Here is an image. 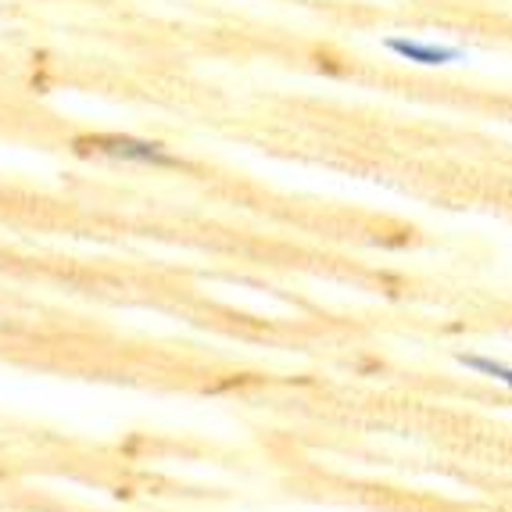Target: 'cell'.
Here are the masks:
<instances>
[{
	"mask_svg": "<svg viewBox=\"0 0 512 512\" xmlns=\"http://www.w3.org/2000/svg\"><path fill=\"white\" fill-rule=\"evenodd\" d=\"M384 47L391 54H398L402 61H412V65H452V61H462L466 51L462 47H444V43H423V40H409V36H387Z\"/></svg>",
	"mask_w": 512,
	"mask_h": 512,
	"instance_id": "cell-2",
	"label": "cell"
},
{
	"mask_svg": "<svg viewBox=\"0 0 512 512\" xmlns=\"http://www.w3.org/2000/svg\"><path fill=\"white\" fill-rule=\"evenodd\" d=\"M455 362H459L462 369H473V373L491 376V380H498V384H505L512 391V366H505V362L484 359V355H466V351H459V355H455Z\"/></svg>",
	"mask_w": 512,
	"mask_h": 512,
	"instance_id": "cell-3",
	"label": "cell"
},
{
	"mask_svg": "<svg viewBox=\"0 0 512 512\" xmlns=\"http://www.w3.org/2000/svg\"><path fill=\"white\" fill-rule=\"evenodd\" d=\"M79 158H111V162H133V165H158V169H176L180 158H172L158 140L119 137V133H94V137L72 140Z\"/></svg>",
	"mask_w": 512,
	"mask_h": 512,
	"instance_id": "cell-1",
	"label": "cell"
}]
</instances>
